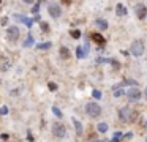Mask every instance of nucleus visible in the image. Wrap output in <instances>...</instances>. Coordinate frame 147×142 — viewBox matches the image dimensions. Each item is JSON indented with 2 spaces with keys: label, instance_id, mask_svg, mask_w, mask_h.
<instances>
[{
  "label": "nucleus",
  "instance_id": "f257e3e1",
  "mask_svg": "<svg viewBox=\"0 0 147 142\" xmlns=\"http://www.w3.org/2000/svg\"><path fill=\"white\" fill-rule=\"evenodd\" d=\"M119 117H120L123 122L131 123V122H134V118H136V112L131 110L130 107H122V109L119 110Z\"/></svg>",
  "mask_w": 147,
  "mask_h": 142
},
{
  "label": "nucleus",
  "instance_id": "f03ea898",
  "mask_svg": "<svg viewBox=\"0 0 147 142\" xmlns=\"http://www.w3.org/2000/svg\"><path fill=\"white\" fill-rule=\"evenodd\" d=\"M86 110H87V115L92 117V118H96V117L101 115V107L96 103H89L86 106Z\"/></svg>",
  "mask_w": 147,
  "mask_h": 142
},
{
  "label": "nucleus",
  "instance_id": "7ed1b4c3",
  "mask_svg": "<svg viewBox=\"0 0 147 142\" xmlns=\"http://www.w3.org/2000/svg\"><path fill=\"white\" fill-rule=\"evenodd\" d=\"M52 134L57 139H63L67 136V129H65V126L62 123H54L52 125Z\"/></svg>",
  "mask_w": 147,
  "mask_h": 142
},
{
  "label": "nucleus",
  "instance_id": "20e7f679",
  "mask_svg": "<svg viewBox=\"0 0 147 142\" xmlns=\"http://www.w3.org/2000/svg\"><path fill=\"white\" fill-rule=\"evenodd\" d=\"M142 52H144V43L141 40H136V41H133V44H131V54H133L134 57H139V55H142Z\"/></svg>",
  "mask_w": 147,
  "mask_h": 142
},
{
  "label": "nucleus",
  "instance_id": "39448f33",
  "mask_svg": "<svg viewBox=\"0 0 147 142\" xmlns=\"http://www.w3.org/2000/svg\"><path fill=\"white\" fill-rule=\"evenodd\" d=\"M19 28L18 27H8V30H7V38H8V41H18V38H19Z\"/></svg>",
  "mask_w": 147,
  "mask_h": 142
},
{
  "label": "nucleus",
  "instance_id": "423d86ee",
  "mask_svg": "<svg viewBox=\"0 0 147 142\" xmlns=\"http://www.w3.org/2000/svg\"><path fill=\"white\" fill-rule=\"evenodd\" d=\"M127 96H128V100H130V101H138V100L141 98V92L138 90L136 87H134V88H130V90L127 92Z\"/></svg>",
  "mask_w": 147,
  "mask_h": 142
},
{
  "label": "nucleus",
  "instance_id": "0eeeda50",
  "mask_svg": "<svg viewBox=\"0 0 147 142\" xmlns=\"http://www.w3.org/2000/svg\"><path fill=\"white\" fill-rule=\"evenodd\" d=\"M48 11H49V14H51L52 17H55V19H57L59 16L62 14L60 6H59V5H55V3H51V5H49V9H48Z\"/></svg>",
  "mask_w": 147,
  "mask_h": 142
},
{
  "label": "nucleus",
  "instance_id": "6e6552de",
  "mask_svg": "<svg viewBox=\"0 0 147 142\" xmlns=\"http://www.w3.org/2000/svg\"><path fill=\"white\" fill-rule=\"evenodd\" d=\"M134 13H136V16H138L139 19H144V17L147 16V8H146L144 5H141V3H139V5L134 6Z\"/></svg>",
  "mask_w": 147,
  "mask_h": 142
},
{
  "label": "nucleus",
  "instance_id": "1a4fd4ad",
  "mask_svg": "<svg viewBox=\"0 0 147 142\" xmlns=\"http://www.w3.org/2000/svg\"><path fill=\"white\" fill-rule=\"evenodd\" d=\"M14 19H16V21H21V22H24V24L27 25V27H30V25H32V19H29V17H26V16H22V14H16L14 16Z\"/></svg>",
  "mask_w": 147,
  "mask_h": 142
},
{
  "label": "nucleus",
  "instance_id": "9d476101",
  "mask_svg": "<svg viewBox=\"0 0 147 142\" xmlns=\"http://www.w3.org/2000/svg\"><path fill=\"white\" fill-rule=\"evenodd\" d=\"M92 38H93V41H95L96 44H100V46H105L106 40H105V38H103L100 33H93V35H92Z\"/></svg>",
  "mask_w": 147,
  "mask_h": 142
},
{
  "label": "nucleus",
  "instance_id": "9b49d317",
  "mask_svg": "<svg viewBox=\"0 0 147 142\" xmlns=\"http://www.w3.org/2000/svg\"><path fill=\"white\" fill-rule=\"evenodd\" d=\"M8 68H10V62H8L5 57H0V69L5 71V69H8Z\"/></svg>",
  "mask_w": 147,
  "mask_h": 142
},
{
  "label": "nucleus",
  "instance_id": "f8f14e48",
  "mask_svg": "<svg viewBox=\"0 0 147 142\" xmlns=\"http://www.w3.org/2000/svg\"><path fill=\"white\" fill-rule=\"evenodd\" d=\"M115 13H117L119 16H125V14H127V8H125L122 3H119V5L115 6Z\"/></svg>",
  "mask_w": 147,
  "mask_h": 142
},
{
  "label": "nucleus",
  "instance_id": "ddd939ff",
  "mask_svg": "<svg viewBox=\"0 0 147 142\" xmlns=\"http://www.w3.org/2000/svg\"><path fill=\"white\" fill-rule=\"evenodd\" d=\"M60 57L63 60H68L71 57V54H70V50L67 49V47H60Z\"/></svg>",
  "mask_w": 147,
  "mask_h": 142
},
{
  "label": "nucleus",
  "instance_id": "4468645a",
  "mask_svg": "<svg viewBox=\"0 0 147 142\" xmlns=\"http://www.w3.org/2000/svg\"><path fill=\"white\" fill-rule=\"evenodd\" d=\"M73 123H74V126H76V134L82 136V125H81V122L76 120V118H73Z\"/></svg>",
  "mask_w": 147,
  "mask_h": 142
},
{
  "label": "nucleus",
  "instance_id": "2eb2a0df",
  "mask_svg": "<svg viewBox=\"0 0 147 142\" xmlns=\"http://www.w3.org/2000/svg\"><path fill=\"white\" fill-rule=\"evenodd\" d=\"M96 25H98V27L101 28V30L108 28V24H106V21H105V19H98V21H96Z\"/></svg>",
  "mask_w": 147,
  "mask_h": 142
},
{
  "label": "nucleus",
  "instance_id": "dca6fc26",
  "mask_svg": "<svg viewBox=\"0 0 147 142\" xmlns=\"http://www.w3.org/2000/svg\"><path fill=\"white\" fill-rule=\"evenodd\" d=\"M82 57H86V52H84V47L79 46L78 47V59H82Z\"/></svg>",
  "mask_w": 147,
  "mask_h": 142
},
{
  "label": "nucleus",
  "instance_id": "f3484780",
  "mask_svg": "<svg viewBox=\"0 0 147 142\" xmlns=\"http://www.w3.org/2000/svg\"><path fill=\"white\" fill-rule=\"evenodd\" d=\"M98 131L100 133H106V131H108V125H106V123H100V125H98Z\"/></svg>",
  "mask_w": 147,
  "mask_h": 142
},
{
  "label": "nucleus",
  "instance_id": "a211bd4d",
  "mask_svg": "<svg viewBox=\"0 0 147 142\" xmlns=\"http://www.w3.org/2000/svg\"><path fill=\"white\" fill-rule=\"evenodd\" d=\"M32 43H33V36H32V35H29V36H27V40H26V43H24V47H29Z\"/></svg>",
  "mask_w": 147,
  "mask_h": 142
},
{
  "label": "nucleus",
  "instance_id": "6ab92c4d",
  "mask_svg": "<svg viewBox=\"0 0 147 142\" xmlns=\"http://www.w3.org/2000/svg\"><path fill=\"white\" fill-rule=\"evenodd\" d=\"M120 139H122V133H115V134H114V139H112L111 142H119Z\"/></svg>",
  "mask_w": 147,
  "mask_h": 142
},
{
  "label": "nucleus",
  "instance_id": "aec40b11",
  "mask_svg": "<svg viewBox=\"0 0 147 142\" xmlns=\"http://www.w3.org/2000/svg\"><path fill=\"white\" fill-rule=\"evenodd\" d=\"M48 47H51V43H41V44H38V49H48Z\"/></svg>",
  "mask_w": 147,
  "mask_h": 142
},
{
  "label": "nucleus",
  "instance_id": "412c9836",
  "mask_svg": "<svg viewBox=\"0 0 147 142\" xmlns=\"http://www.w3.org/2000/svg\"><path fill=\"white\" fill-rule=\"evenodd\" d=\"M40 25H41V30L43 32H49V25L46 24V22H40Z\"/></svg>",
  "mask_w": 147,
  "mask_h": 142
},
{
  "label": "nucleus",
  "instance_id": "4be33fe9",
  "mask_svg": "<svg viewBox=\"0 0 147 142\" xmlns=\"http://www.w3.org/2000/svg\"><path fill=\"white\" fill-rule=\"evenodd\" d=\"M71 36H73V38H79L81 36V32L79 30H73V32H71Z\"/></svg>",
  "mask_w": 147,
  "mask_h": 142
},
{
  "label": "nucleus",
  "instance_id": "5701e85b",
  "mask_svg": "<svg viewBox=\"0 0 147 142\" xmlns=\"http://www.w3.org/2000/svg\"><path fill=\"white\" fill-rule=\"evenodd\" d=\"M52 110H54V114H55V115H59V117H62V112H60V109H59V107H57V106H54V107H52Z\"/></svg>",
  "mask_w": 147,
  "mask_h": 142
},
{
  "label": "nucleus",
  "instance_id": "b1692460",
  "mask_svg": "<svg viewBox=\"0 0 147 142\" xmlns=\"http://www.w3.org/2000/svg\"><path fill=\"white\" fill-rule=\"evenodd\" d=\"M48 85H49V90H52V92H54V90H57V85H55L54 82H49Z\"/></svg>",
  "mask_w": 147,
  "mask_h": 142
},
{
  "label": "nucleus",
  "instance_id": "393cba45",
  "mask_svg": "<svg viewBox=\"0 0 147 142\" xmlns=\"http://www.w3.org/2000/svg\"><path fill=\"white\" fill-rule=\"evenodd\" d=\"M93 98H101V92H100V90H93Z\"/></svg>",
  "mask_w": 147,
  "mask_h": 142
},
{
  "label": "nucleus",
  "instance_id": "a878e982",
  "mask_svg": "<svg viewBox=\"0 0 147 142\" xmlns=\"http://www.w3.org/2000/svg\"><path fill=\"white\" fill-rule=\"evenodd\" d=\"M7 112H8V107H7V106L0 107V114H2V115H3V114H7Z\"/></svg>",
  "mask_w": 147,
  "mask_h": 142
},
{
  "label": "nucleus",
  "instance_id": "bb28decb",
  "mask_svg": "<svg viewBox=\"0 0 147 142\" xmlns=\"http://www.w3.org/2000/svg\"><path fill=\"white\" fill-rule=\"evenodd\" d=\"M62 3H65V5H70L71 0H62Z\"/></svg>",
  "mask_w": 147,
  "mask_h": 142
},
{
  "label": "nucleus",
  "instance_id": "cd10ccee",
  "mask_svg": "<svg viewBox=\"0 0 147 142\" xmlns=\"http://www.w3.org/2000/svg\"><path fill=\"white\" fill-rule=\"evenodd\" d=\"M7 21H8L7 17H2V24H3V25H7Z\"/></svg>",
  "mask_w": 147,
  "mask_h": 142
},
{
  "label": "nucleus",
  "instance_id": "c85d7f7f",
  "mask_svg": "<svg viewBox=\"0 0 147 142\" xmlns=\"http://www.w3.org/2000/svg\"><path fill=\"white\" fill-rule=\"evenodd\" d=\"M22 2H26V3H33L35 0H22Z\"/></svg>",
  "mask_w": 147,
  "mask_h": 142
},
{
  "label": "nucleus",
  "instance_id": "c756f323",
  "mask_svg": "<svg viewBox=\"0 0 147 142\" xmlns=\"http://www.w3.org/2000/svg\"><path fill=\"white\" fill-rule=\"evenodd\" d=\"M92 142H106V141H92Z\"/></svg>",
  "mask_w": 147,
  "mask_h": 142
}]
</instances>
